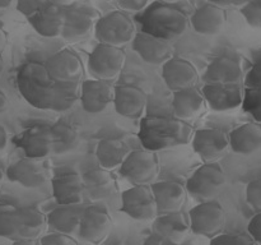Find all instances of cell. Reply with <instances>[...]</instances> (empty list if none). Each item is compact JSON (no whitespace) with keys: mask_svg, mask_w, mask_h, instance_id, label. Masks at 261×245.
Returning <instances> with one entry per match:
<instances>
[{"mask_svg":"<svg viewBox=\"0 0 261 245\" xmlns=\"http://www.w3.org/2000/svg\"><path fill=\"white\" fill-rule=\"evenodd\" d=\"M135 24L140 32L149 33L163 40L172 41L180 37L188 28V14L176 4H166L154 0L145 9L137 13Z\"/></svg>","mask_w":261,"mask_h":245,"instance_id":"obj_1","label":"cell"},{"mask_svg":"<svg viewBox=\"0 0 261 245\" xmlns=\"http://www.w3.org/2000/svg\"><path fill=\"white\" fill-rule=\"evenodd\" d=\"M93 32L98 43L122 47L134 40L138 28L126 12L114 10L99 17Z\"/></svg>","mask_w":261,"mask_h":245,"instance_id":"obj_2","label":"cell"},{"mask_svg":"<svg viewBox=\"0 0 261 245\" xmlns=\"http://www.w3.org/2000/svg\"><path fill=\"white\" fill-rule=\"evenodd\" d=\"M226 184V174L218 162H205L186 180L185 188L195 201L214 199Z\"/></svg>","mask_w":261,"mask_h":245,"instance_id":"obj_3","label":"cell"},{"mask_svg":"<svg viewBox=\"0 0 261 245\" xmlns=\"http://www.w3.org/2000/svg\"><path fill=\"white\" fill-rule=\"evenodd\" d=\"M190 229L194 234L213 239L222 234L227 224L223 206L216 199L200 202L189 211Z\"/></svg>","mask_w":261,"mask_h":245,"instance_id":"obj_4","label":"cell"},{"mask_svg":"<svg viewBox=\"0 0 261 245\" xmlns=\"http://www.w3.org/2000/svg\"><path fill=\"white\" fill-rule=\"evenodd\" d=\"M160 171L158 157L149 150H132L119 173L132 185H149L154 183Z\"/></svg>","mask_w":261,"mask_h":245,"instance_id":"obj_5","label":"cell"},{"mask_svg":"<svg viewBox=\"0 0 261 245\" xmlns=\"http://www.w3.org/2000/svg\"><path fill=\"white\" fill-rule=\"evenodd\" d=\"M125 61L124 48L98 43L88 56V71L94 79L111 82L121 74Z\"/></svg>","mask_w":261,"mask_h":245,"instance_id":"obj_6","label":"cell"},{"mask_svg":"<svg viewBox=\"0 0 261 245\" xmlns=\"http://www.w3.org/2000/svg\"><path fill=\"white\" fill-rule=\"evenodd\" d=\"M101 15L94 8L78 3L64 8V26L61 38L68 42H78L94 31L97 20Z\"/></svg>","mask_w":261,"mask_h":245,"instance_id":"obj_7","label":"cell"},{"mask_svg":"<svg viewBox=\"0 0 261 245\" xmlns=\"http://www.w3.org/2000/svg\"><path fill=\"white\" fill-rule=\"evenodd\" d=\"M120 211L137 221H153L158 208L150 185H133L122 191Z\"/></svg>","mask_w":261,"mask_h":245,"instance_id":"obj_8","label":"cell"},{"mask_svg":"<svg viewBox=\"0 0 261 245\" xmlns=\"http://www.w3.org/2000/svg\"><path fill=\"white\" fill-rule=\"evenodd\" d=\"M194 151L204 162H217L229 148V138L218 128H203L194 133L191 140Z\"/></svg>","mask_w":261,"mask_h":245,"instance_id":"obj_9","label":"cell"},{"mask_svg":"<svg viewBox=\"0 0 261 245\" xmlns=\"http://www.w3.org/2000/svg\"><path fill=\"white\" fill-rule=\"evenodd\" d=\"M46 74L58 83H74L83 76V64L81 58L71 50L64 48L53 54L45 63Z\"/></svg>","mask_w":261,"mask_h":245,"instance_id":"obj_10","label":"cell"},{"mask_svg":"<svg viewBox=\"0 0 261 245\" xmlns=\"http://www.w3.org/2000/svg\"><path fill=\"white\" fill-rule=\"evenodd\" d=\"M7 179L23 188H40L47 181L48 168L40 158L23 157L7 167Z\"/></svg>","mask_w":261,"mask_h":245,"instance_id":"obj_11","label":"cell"},{"mask_svg":"<svg viewBox=\"0 0 261 245\" xmlns=\"http://www.w3.org/2000/svg\"><path fill=\"white\" fill-rule=\"evenodd\" d=\"M112 230V218L103 206L86 207L78 235L87 242L99 245Z\"/></svg>","mask_w":261,"mask_h":245,"instance_id":"obj_12","label":"cell"},{"mask_svg":"<svg viewBox=\"0 0 261 245\" xmlns=\"http://www.w3.org/2000/svg\"><path fill=\"white\" fill-rule=\"evenodd\" d=\"M201 92L206 105L217 112L231 111L244 102L241 83H205Z\"/></svg>","mask_w":261,"mask_h":245,"instance_id":"obj_13","label":"cell"},{"mask_svg":"<svg viewBox=\"0 0 261 245\" xmlns=\"http://www.w3.org/2000/svg\"><path fill=\"white\" fill-rule=\"evenodd\" d=\"M115 87L110 81L87 79L81 87V104L88 114H101L114 104Z\"/></svg>","mask_w":261,"mask_h":245,"instance_id":"obj_14","label":"cell"},{"mask_svg":"<svg viewBox=\"0 0 261 245\" xmlns=\"http://www.w3.org/2000/svg\"><path fill=\"white\" fill-rule=\"evenodd\" d=\"M132 46L142 60L152 65H163L173 56V46L171 41L140 31H138L134 40L132 41Z\"/></svg>","mask_w":261,"mask_h":245,"instance_id":"obj_15","label":"cell"},{"mask_svg":"<svg viewBox=\"0 0 261 245\" xmlns=\"http://www.w3.org/2000/svg\"><path fill=\"white\" fill-rule=\"evenodd\" d=\"M162 78L172 92L196 87L199 73L196 66L188 59L172 56L162 65Z\"/></svg>","mask_w":261,"mask_h":245,"instance_id":"obj_16","label":"cell"},{"mask_svg":"<svg viewBox=\"0 0 261 245\" xmlns=\"http://www.w3.org/2000/svg\"><path fill=\"white\" fill-rule=\"evenodd\" d=\"M14 143L24 152L25 157L42 158L53 155V140L50 127L33 125L23 130L14 139Z\"/></svg>","mask_w":261,"mask_h":245,"instance_id":"obj_17","label":"cell"},{"mask_svg":"<svg viewBox=\"0 0 261 245\" xmlns=\"http://www.w3.org/2000/svg\"><path fill=\"white\" fill-rule=\"evenodd\" d=\"M150 188L154 194L158 214L182 211L188 199L185 185L175 180H162L150 184Z\"/></svg>","mask_w":261,"mask_h":245,"instance_id":"obj_18","label":"cell"},{"mask_svg":"<svg viewBox=\"0 0 261 245\" xmlns=\"http://www.w3.org/2000/svg\"><path fill=\"white\" fill-rule=\"evenodd\" d=\"M148 104V96L140 87L134 84H121L115 87L114 105L119 115L137 119L143 115Z\"/></svg>","mask_w":261,"mask_h":245,"instance_id":"obj_19","label":"cell"},{"mask_svg":"<svg viewBox=\"0 0 261 245\" xmlns=\"http://www.w3.org/2000/svg\"><path fill=\"white\" fill-rule=\"evenodd\" d=\"M190 23L194 31L203 36L218 35L223 31L227 23V12L223 7L205 3L196 8L191 14Z\"/></svg>","mask_w":261,"mask_h":245,"instance_id":"obj_20","label":"cell"},{"mask_svg":"<svg viewBox=\"0 0 261 245\" xmlns=\"http://www.w3.org/2000/svg\"><path fill=\"white\" fill-rule=\"evenodd\" d=\"M244 69L241 61L232 55H222L211 61L205 69L203 81L205 83H241Z\"/></svg>","mask_w":261,"mask_h":245,"instance_id":"obj_21","label":"cell"},{"mask_svg":"<svg viewBox=\"0 0 261 245\" xmlns=\"http://www.w3.org/2000/svg\"><path fill=\"white\" fill-rule=\"evenodd\" d=\"M51 186H53L54 198L59 206L83 203L86 193H84L82 174H60L51 180Z\"/></svg>","mask_w":261,"mask_h":245,"instance_id":"obj_22","label":"cell"},{"mask_svg":"<svg viewBox=\"0 0 261 245\" xmlns=\"http://www.w3.org/2000/svg\"><path fill=\"white\" fill-rule=\"evenodd\" d=\"M153 231L162 235L173 244L182 245L184 240L191 231L189 214L186 216L182 211L158 214L153 219Z\"/></svg>","mask_w":261,"mask_h":245,"instance_id":"obj_23","label":"cell"},{"mask_svg":"<svg viewBox=\"0 0 261 245\" xmlns=\"http://www.w3.org/2000/svg\"><path fill=\"white\" fill-rule=\"evenodd\" d=\"M86 207L83 204L58 206L47 214V226L54 232L71 235L78 234Z\"/></svg>","mask_w":261,"mask_h":245,"instance_id":"obj_24","label":"cell"},{"mask_svg":"<svg viewBox=\"0 0 261 245\" xmlns=\"http://www.w3.org/2000/svg\"><path fill=\"white\" fill-rule=\"evenodd\" d=\"M28 22L33 30L43 37H60L64 26V8L50 2L42 9L31 15Z\"/></svg>","mask_w":261,"mask_h":245,"instance_id":"obj_25","label":"cell"},{"mask_svg":"<svg viewBox=\"0 0 261 245\" xmlns=\"http://www.w3.org/2000/svg\"><path fill=\"white\" fill-rule=\"evenodd\" d=\"M206 101L201 89L196 87L180 89L173 92L172 109L173 114L180 120H191L204 112Z\"/></svg>","mask_w":261,"mask_h":245,"instance_id":"obj_26","label":"cell"},{"mask_svg":"<svg viewBox=\"0 0 261 245\" xmlns=\"http://www.w3.org/2000/svg\"><path fill=\"white\" fill-rule=\"evenodd\" d=\"M229 148L234 153L250 156L261 150V124L245 122L228 133Z\"/></svg>","mask_w":261,"mask_h":245,"instance_id":"obj_27","label":"cell"},{"mask_svg":"<svg viewBox=\"0 0 261 245\" xmlns=\"http://www.w3.org/2000/svg\"><path fill=\"white\" fill-rule=\"evenodd\" d=\"M84 193L92 201H102L111 195L115 190V180L110 170L92 168L82 174Z\"/></svg>","mask_w":261,"mask_h":245,"instance_id":"obj_28","label":"cell"},{"mask_svg":"<svg viewBox=\"0 0 261 245\" xmlns=\"http://www.w3.org/2000/svg\"><path fill=\"white\" fill-rule=\"evenodd\" d=\"M47 225V216L35 206L19 207L18 240H37Z\"/></svg>","mask_w":261,"mask_h":245,"instance_id":"obj_29","label":"cell"},{"mask_svg":"<svg viewBox=\"0 0 261 245\" xmlns=\"http://www.w3.org/2000/svg\"><path fill=\"white\" fill-rule=\"evenodd\" d=\"M130 151L132 150L124 140L119 138H106L99 140L97 144L96 157L102 168L111 171L122 165Z\"/></svg>","mask_w":261,"mask_h":245,"instance_id":"obj_30","label":"cell"},{"mask_svg":"<svg viewBox=\"0 0 261 245\" xmlns=\"http://www.w3.org/2000/svg\"><path fill=\"white\" fill-rule=\"evenodd\" d=\"M53 155H66L75 150L81 142V134L75 125L66 120H58L50 127Z\"/></svg>","mask_w":261,"mask_h":245,"instance_id":"obj_31","label":"cell"},{"mask_svg":"<svg viewBox=\"0 0 261 245\" xmlns=\"http://www.w3.org/2000/svg\"><path fill=\"white\" fill-rule=\"evenodd\" d=\"M18 211L14 203L0 202V237L18 240Z\"/></svg>","mask_w":261,"mask_h":245,"instance_id":"obj_32","label":"cell"},{"mask_svg":"<svg viewBox=\"0 0 261 245\" xmlns=\"http://www.w3.org/2000/svg\"><path fill=\"white\" fill-rule=\"evenodd\" d=\"M209 245H259L250 234H219L211 239Z\"/></svg>","mask_w":261,"mask_h":245,"instance_id":"obj_33","label":"cell"},{"mask_svg":"<svg viewBox=\"0 0 261 245\" xmlns=\"http://www.w3.org/2000/svg\"><path fill=\"white\" fill-rule=\"evenodd\" d=\"M240 13L250 27L261 28V0H250L240 7Z\"/></svg>","mask_w":261,"mask_h":245,"instance_id":"obj_34","label":"cell"},{"mask_svg":"<svg viewBox=\"0 0 261 245\" xmlns=\"http://www.w3.org/2000/svg\"><path fill=\"white\" fill-rule=\"evenodd\" d=\"M246 201L255 211L261 212V178L254 179L247 184Z\"/></svg>","mask_w":261,"mask_h":245,"instance_id":"obj_35","label":"cell"},{"mask_svg":"<svg viewBox=\"0 0 261 245\" xmlns=\"http://www.w3.org/2000/svg\"><path fill=\"white\" fill-rule=\"evenodd\" d=\"M41 245H78V241L71 235L61 232H50L40 237Z\"/></svg>","mask_w":261,"mask_h":245,"instance_id":"obj_36","label":"cell"},{"mask_svg":"<svg viewBox=\"0 0 261 245\" xmlns=\"http://www.w3.org/2000/svg\"><path fill=\"white\" fill-rule=\"evenodd\" d=\"M47 3H50V0H17V10L24 17L30 18L42 9Z\"/></svg>","mask_w":261,"mask_h":245,"instance_id":"obj_37","label":"cell"},{"mask_svg":"<svg viewBox=\"0 0 261 245\" xmlns=\"http://www.w3.org/2000/svg\"><path fill=\"white\" fill-rule=\"evenodd\" d=\"M121 10L126 13H139L150 4V0H115Z\"/></svg>","mask_w":261,"mask_h":245,"instance_id":"obj_38","label":"cell"},{"mask_svg":"<svg viewBox=\"0 0 261 245\" xmlns=\"http://www.w3.org/2000/svg\"><path fill=\"white\" fill-rule=\"evenodd\" d=\"M247 231L249 234L256 240V242L261 245V212H257V214H255L249 222V226H247Z\"/></svg>","mask_w":261,"mask_h":245,"instance_id":"obj_39","label":"cell"},{"mask_svg":"<svg viewBox=\"0 0 261 245\" xmlns=\"http://www.w3.org/2000/svg\"><path fill=\"white\" fill-rule=\"evenodd\" d=\"M246 83L250 87L261 89V60L257 61L246 77Z\"/></svg>","mask_w":261,"mask_h":245,"instance_id":"obj_40","label":"cell"},{"mask_svg":"<svg viewBox=\"0 0 261 245\" xmlns=\"http://www.w3.org/2000/svg\"><path fill=\"white\" fill-rule=\"evenodd\" d=\"M143 245H176L172 241H170L168 239L163 237L162 235L157 234V232L153 231L147 239L144 240V244Z\"/></svg>","mask_w":261,"mask_h":245,"instance_id":"obj_41","label":"cell"},{"mask_svg":"<svg viewBox=\"0 0 261 245\" xmlns=\"http://www.w3.org/2000/svg\"><path fill=\"white\" fill-rule=\"evenodd\" d=\"M209 3H213V4L219 5V7H242L244 4H246L250 0H208Z\"/></svg>","mask_w":261,"mask_h":245,"instance_id":"obj_42","label":"cell"},{"mask_svg":"<svg viewBox=\"0 0 261 245\" xmlns=\"http://www.w3.org/2000/svg\"><path fill=\"white\" fill-rule=\"evenodd\" d=\"M8 143H9V137H8L7 129L4 125L0 124V155L7 150Z\"/></svg>","mask_w":261,"mask_h":245,"instance_id":"obj_43","label":"cell"},{"mask_svg":"<svg viewBox=\"0 0 261 245\" xmlns=\"http://www.w3.org/2000/svg\"><path fill=\"white\" fill-rule=\"evenodd\" d=\"M8 109H9V97L0 88V117L8 111Z\"/></svg>","mask_w":261,"mask_h":245,"instance_id":"obj_44","label":"cell"},{"mask_svg":"<svg viewBox=\"0 0 261 245\" xmlns=\"http://www.w3.org/2000/svg\"><path fill=\"white\" fill-rule=\"evenodd\" d=\"M7 45H8V33L7 31L4 30V27L0 26V55L4 53Z\"/></svg>","mask_w":261,"mask_h":245,"instance_id":"obj_45","label":"cell"},{"mask_svg":"<svg viewBox=\"0 0 261 245\" xmlns=\"http://www.w3.org/2000/svg\"><path fill=\"white\" fill-rule=\"evenodd\" d=\"M50 2L54 3V4L59 5V7L68 8L74 4H78V3H81V0H50Z\"/></svg>","mask_w":261,"mask_h":245,"instance_id":"obj_46","label":"cell"},{"mask_svg":"<svg viewBox=\"0 0 261 245\" xmlns=\"http://www.w3.org/2000/svg\"><path fill=\"white\" fill-rule=\"evenodd\" d=\"M12 245H41V244H40V239L37 240L22 239V240H14Z\"/></svg>","mask_w":261,"mask_h":245,"instance_id":"obj_47","label":"cell"},{"mask_svg":"<svg viewBox=\"0 0 261 245\" xmlns=\"http://www.w3.org/2000/svg\"><path fill=\"white\" fill-rule=\"evenodd\" d=\"M5 178H7V168H5L4 166H3V163L0 162V185H2Z\"/></svg>","mask_w":261,"mask_h":245,"instance_id":"obj_48","label":"cell"},{"mask_svg":"<svg viewBox=\"0 0 261 245\" xmlns=\"http://www.w3.org/2000/svg\"><path fill=\"white\" fill-rule=\"evenodd\" d=\"M14 2H17V0H0V9H4V8L10 7Z\"/></svg>","mask_w":261,"mask_h":245,"instance_id":"obj_49","label":"cell"},{"mask_svg":"<svg viewBox=\"0 0 261 245\" xmlns=\"http://www.w3.org/2000/svg\"><path fill=\"white\" fill-rule=\"evenodd\" d=\"M157 2L166 3V4H177V3L182 2V0H157Z\"/></svg>","mask_w":261,"mask_h":245,"instance_id":"obj_50","label":"cell"},{"mask_svg":"<svg viewBox=\"0 0 261 245\" xmlns=\"http://www.w3.org/2000/svg\"><path fill=\"white\" fill-rule=\"evenodd\" d=\"M3 66H4V63H3V56L0 55V76H2V71H3Z\"/></svg>","mask_w":261,"mask_h":245,"instance_id":"obj_51","label":"cell"},{"mask_svg":"<svg viewBox=\"0 0 261 245\" xmlns=\"http://www.w3.org/2000/svg\"><path fill=\"white\" fill-rule=\"evenodd\" d=\"M105 2H115V0H105Z\"/></svg>","mask_w":261,"mask_h":245,"instance_id":"obj_52","label":"cell"},{"mask_svg":"<svg viewBox=\"0 0 261 245\" xmlns=\"http://www.w3.org/2000/svg\"><path fill=\"white\" fill-rule=\"evenodd\" d=\"M99 245H106V244H99Z\"/></svg>","mask_w":261,"mask_h":245,"instance_id":"obj_53","label":"cell"}]
</instances>
